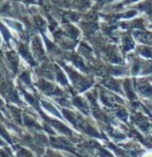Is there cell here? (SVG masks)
Returning a JSON list of instances; mask_svg holds the SVG:
<instances>
[{"mask_svg": "<svg viewBox=\"0 0 152 157\" xmlns=\"http://www.w3.org/2000/svg\"><path fill=\"white\" fill-rule=\"evenodd\" d=\"M143 157H152V152H148V153H146Z\"/></svg>", "mask_w": 152, "mask_h": 157, "instance_id": "obj_1", "label": "cell"}]
</instances>
